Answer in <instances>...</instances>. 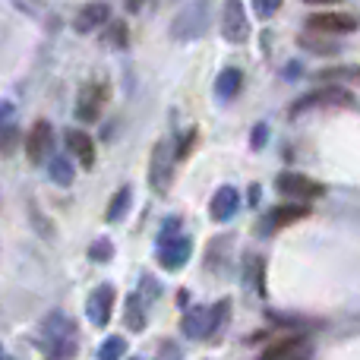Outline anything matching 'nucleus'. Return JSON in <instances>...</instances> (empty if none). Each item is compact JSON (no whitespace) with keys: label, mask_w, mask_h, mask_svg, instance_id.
Masks as SVG:
<instances>
[{"label":"nucleus","mask_w":360,"mask_h":360,"mask_svg":"<svg viewBox=\"0 0 360 360\" xmlns=\"http://www.w3.org/2000/svg\"><path fill=\"white\" fill-rule=\"evenodd\" d=\"M190 259V240L186 237H171V240H162L158 247V262L165 269H180Z\"/></svg>","instance_id":"9d476101"},{"label":"nucleus","mask_w":360,"mask_h":360,"mask_svg":"<svg viewBox=\"0 0 360 360\" xmlns=\"http://www.w3.org/2000/svg\"><path fill=\"white\" fill-rule=\"evenodd\" d=\"M228 316H231V304L228 300H221V304H215L209 310V335H218V332H224V326H228Z\"/></svg>","instance_id":"412c9836"},{"label":"nucleus","mask_w":360,"mask_h":360,"mask_svg":"<svg viewBox=\"0 0 360 360\" xmlns=\"http://www.w3.org/2000/svg\"><path fill=\"white\" fill-rule=\"evenodd\" d=\"M111 253H114V247H111V240H105V237H101V240H95V243H92V250H89V256H92L95 262L111 259Z\"/></svg>","instance_id":"a878e982"},{"label":"nucleus","mask_w":360,"mask_h":360,"mask_svg":"<svg viewBox=\"0 0 360 360\" xmlns=\"http://www.w3.org/2000/svg\"><path fill=\"white\" fill-rule=\"evenodd\" d=\"M105 95H108V89H105V86H89V89H82L79 105H76V117L86 120V124L98 120L101 108H105Z\"/></svg>","instance_id":"6e6552de"},{"label":"nucleus","mask_w":360,"mask_h":360,"mask_svg":"<svg viewBox=\"0 0 360 360\" xmlns=\"http://www.w3.org/2000/svg\"><path fill=\"white\" fill-rule=\"evenodd\" d=\"M48 171H51V180H54V184H60V186L73 184V165H70L67 158H51Z\"/></svg>","instance_id":"4be33fe9"},{"label":"nucleus","mask_w":360,"mask_h":360,"mask_svg":"<svg viewBox=\"0 0 360 360\" xmlns=\"http://www.w3.org/2000/svg\"><path fill=\"white\" fill-rule=\"evenodd\" d=\"M240 86H243V76H240V70L228 67V70H221V76H218V82H215V92H218V98L231 101L237 92H240Z\"/></svg>","instance_id":"a211bd4d"},{"label":"nucleus","mask_w":360,"mask_h":360,"mask_svg":"<svg viewBox=\"0 0 360 360\" xmlns=\"http://www.w3.org/2000/svg\"><path fill=\"white\" fill-rule=\"evenodd\" d=\"M304 205H278L266 215V228H285V224H297V218H304Z\"/></svg>","instance_id":"f3484780"},{"label":"nucleus","mask_w":360,"mask_h":360,"mask_svg":"<svg viewBox=\"0 0 360 360\" xmlns=\"http://www.w3.org/2000/svg\"><path fill=\"white\" fill-rule=\"evenodd\" d=\"M253 10L259 13V16H272V13L278 10V4H275V0H272V4H253Z\"/></svg>","instance_id":"c85d7f7f"},{"label":"nucleus","mask_w":360,"mask_h":360,"mask_svg":"<svg viewBox=\"0 0 360 360\" xmlns=\"http://www.w3.org/2000/svg\"><path fill=\"white\" fill-rule=\"evenodd\" d=\"M158 360H180V348L174 342H162L158 345Z\"/></svg>","instance_id":"bb28decb"},{"label":"nucleus","mask_w":360,"mask_h":360,"mask_svg":"<svg viewBox=\"0 0 360 360\" xmlns=\"http://www.w3.org/2000/svg\"><path fill=\"white\" fill-rule=\"evenodd\" d=\"M184 335L186 338H209V310L196 307L184 316Z\"/></svg>","instance_id":"dca6fc26"},{"label":"nucleus","mask_w":360,"mask_h":360,"mask_svg":"<svg viewBox=\"0 0 360 360\" xmlns=\"http://www.w3.org/2000/svg\"><path fill=\"white\" fill-rule=\"evenodd\" d=\"M41 342L48 360H73L76 357V326L63 313H51L41 326Z\"/></svg>","instance_id":"f257e3e1"},{"label":"nucleus","mask_w":360,"mask_h":360,"mask_svg":"<svg viewBox=\"0 0 360 360\" xmlns=\"http://www.w3.org/2000/svg\"><path fill=\"white\" fill-rule=\"evenodd\" d=\"M319 105H351V95L345 92V89H323V92H310L304 101H297V105L291 108V114H304L310 111V108H319Z\"/></svg>","instance_id":"1a4fd4ad"},{"label":"nucleus","mask_w":360,"mask_h":360,"mask_svg":"<svg viewBox=\"0 0 360 360\" xmlns=\"http://www.w3.org/2000/svg\"><path fill=\"white\" fill-rule=\"evenodd\" d=\"M304 44L313 51V54H335V51H338V44L326 41V38H310V35H307V38H304Z\"/></svg>","instance_id":"393cba45"},{"label":"nucleus","mask_w":360,"mask_h":360,"mask_svg":"<svg viewBox=\"0 0 360 360\" xmlns=\"http://www.w3.org/2000/svg\"><path fill=\"white\" fill-rule=\"evenodd\" d=\"M51 149H54V130H51L48 120H38L35 127H32L29 133V143H25V152H29L32 162H44V158L51 155Z\"/></svg>","instance_id":"423d86ee"},{"label":"nucleus","mask_w":360,"mask_h":360,"mask_svg":"<svg viewBox=\"0 0 360 360\" xmlns=\"http://www.w3.org/2000/svg\"><path fill=\"white\" fill-rule=\"evenodd\" d=\"M124 351H127V342L120 335H111V338H105L101 342V348H98V360H120L124 357Z\"/></svg>","instance_id":"b1692460"},{"label":"nucleus","mask_w":360,"mask_h":360,"mask_svg":"<svg viewBox=\"0 0 360 360\" xmlns=\"http://www.w3.org/2000/svg\"><path fill=\"white\" fill-rule=\"evenodd\" d=\"M205 29H209V6L205 4H186L174 16V22H171V35L177 41H193Z\"/></svg>","instance_id":"f03ea898"},{"label":"nucleus","mask_w":360,"mask_h":360,"mask_svg":"<svg viewBox=\"0 0 360 360\" xmlns=\"http://www.w3.org/2000/svg\"><path fill=\"white\" fill-rule=\"evenodd\" d=\"M310 29L323 32V35H329V32H354L357 19L342 16V13H316V16H310Z\"/></svg>","instance_id":"f8f14e48"},{"label":"nucleus","mask_w":360,"mask_h":360,"mask_svg":"<svg viewBox=\"0 0 360 360\" xmlns=\"http://www.w3.org/2000/svg\"><path fill=\"white\" fill-rule=\"evenodd\" d=\"M237 205H240V196H237L234 186H221L209 202V215L215 218V221H228V218H234Z\"/></svg>","instance_id":"9b49d317"},{"label":"nucleus","mask_w":360,"mask_h":360,"mask_svg":"<svg viewBox=\"0 0 360 360\" xmlns=\"http://www.w3.org/2000/svg\"><path fill=\"white\" fill-rule=\"evenodd\" d=\"M130 186H120L117 193H114L111 205H108V221H120V218L127 215V209H130Z\"/></svg>","instance_id":"aec40b11"},{"label":"nucleus","mask_w":360,"mask_h":360,"mask_svg":"<svg viewBox=\"0 0 360 360\" xmlns=\"http://www.w3.org/2000/svg\"><path fill=\"white\" fill-rule=\"evenodd\" d=\"M108 16H111V10H108V4H89L79 10V16H76V32H95L101 22H108Z\"/></svg>","instance_id":"4468645a"},{"label":"nucleus","mask_w":360,"mask_h":360,"mask_svg":"<svg viewBox=\"0 0 360 360\" xmlns=\"http://www.w3.org/2000/svg\"><path fill=\"white\" fill-rule=\"evenodd\" d=\"M67 149L73 152L82 165H92L95 162V143H92V136H89V133L67 130Z\"/></svg>","instance_id":"2eb2a0df"},{"label":"nucleus","mask_w":360,"mask_h":360,"mask_svg":"<svg viewBox=\"0 0 360 360\" xmlns=\"http://www.w3.org/2000/svg\"><path fill=\"white\" fill-rule=\"evenodd\" d=\"M13 114H16V108L10 105V101H0V149H4L6 143H13Z\"/></svg>","instance_id":"5701e85b"},{"label":"nucleus","mask_w":360,"mask_h":360,"mask_svg":"<svg viewBox=\"0 0 360 360\" xmlns=\"http://www.w3.org/2000/svg\"><path fill=\"white\" fill-rule=\"evenodd\" d=\"M259 360H310V348L300 338H291V342L272 345Z\"/></svg>","instance_id":"ddd939ff"},{"label":"nucleus","mask_w":360,"mask_h":360,"mask_svg":"<svg viewBox=\"0 0 360 360\" xmlns=\"http://www.w3.org/2000/svg\"><path fill=\"white\" fill-rule=\"evenodd\" d=\"M114 285H98L92 294H89V300H86V316H89V323L92 326H108L111 323V313H114Z\"/></svg>","instance_id":"20e7f679"},{"label":"nucleus","mask_w":360,"mask_h":360,"mask_svg":"<svg viewBox=\"0 0 360 360\" xmlns=\"http://www.w3.org/2000/svg\"><path fill=\"white\" fill-rule=\"evenodd\" d=\"M275 186H278V193L288 199H316L326 193L323 184H316V180L307 177V174H294V171H285Z\"/></svg>","instance_id":"7ed1b4c3"},{"label":"nucleus","mask_w":360,"mask_h":360,"mask_svg":"<svg viewBox=\"0 0 360 360\" xmlns=\"http://www.w3.org/2000/svg\"><path fill=\"white\" fill-rule=\"evenodd\" d=\"M221 35L228 38V41H234V44L247 41L250 22H247V6L243 4H237V0L224 4V10H221Z\"/></svg>","instance_id":"39448f33"},{"label":"nucleus","mask_w":360,"mask_h":360,"mask_svg":"<svg viewBox=\"0 0 360 360\" xmlns=\"http://www.w3.org/2000/svg\"><path fill=\"white\" fill-rule=\"evenodd\" d=\"M171 162H174V155H171V146L168 143H158L155 146V152H152V186L155 190H168V184H171Z\"/></svg>","instance_id":"0eeeda50"},{"label":"nucleus","mask_w":360,"mask_h":360,"mask_svg":"<svg viewBox=\"0 0 360 360\" xmlns=\"http://www.w3.org/2000/svg\"><path fill=\"white\" fill-rule=\"evenodd\" d=\"M177 228H180V218H168V221H165V231H162V240L177 237Z\"/></svg>","instance_id":"cd10ccee"},{"label":"nucleus","mask_w":360,"mask_h":360,"mask_svg":"<svg viewBox=\"0 0 360 360\" xmlns=\"http://www.w3.org/2000/svg\"><path fill=\"white\" fill-rule=\"evenodd\" d=\"M127 326H130L133 332H143L146 329V300L139 297V294H130L127 297Z\"/></svg>","instance_id":"6ab92c4d"},{"label":"nucleus","mask_w":360,"mask_h":360,"mask_svg":"<svg viewBox=\"0 0 360 360\" xmlns=\"http://www.w3.org/2000/svg\"><path fill=\"white\" fill-rule=\"evenodd\" d=\"M253 139H256V146H259L262 139H266V127H259V130H256V136H253Z\"/></svg>","instance_id":"c756f323"}]
</instances>
